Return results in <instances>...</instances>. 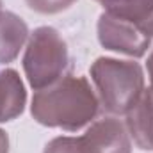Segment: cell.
<instances>
[{
    "label": "cell",
    "instance_id": "9c48e42d",
    "mask_svg": "<svg viewBox=\"0 0 153 153\" xmlns=\"http://www.w3.org/2000/svg\"><path fill=\"white\" fill-rule=\"evenodd\" d=\"M43 153H102L94 137L85 130L82 135H59L46 143Z\"/></svg>",
    "mask_w": 153,
    "mask_h": 153
},
{
    "label": "cell",
    "instance_id": "3957f363",
    "mask_svg": "<svg viewBox=\"0 0 153 153\" xmlns=\"http://www.w3.org/2000/svg\"><path fill=\"white\" fill-rule=\"evenodd\" d=\"M70 64L68 43L50 25L34 29L25 45L22 66L34 91L45 89L64 76Z\"/></svg>",
    "mask_w": 153,
    "mask_h": 153
},
{
    "label": "cell",
    "instance_id": "7c38bea8",
    "mask_svg": "<svg viewBox=\"0 0 153 153\" xmlns=\"http://www.w3.org/2000/svg\"><path fill=\"white\" fill-rule=\"evenodd\" d=\"M146 68H148V75H150V89L153 91V50L150 52V55H148Z\"/></svg>",
    "mask_w": 153,
    "mask_h": 153
},
{
    "label": "cell",
    "instance_id": "277c9868",
    "mask_svg": "<svg viewBox=\"0 0 153 153\" xmlns=\"http://www.w3.org/2000/svg\"><path fill=\"white\" fill-rule=\"evenodd\" d=\"M98 41L105 50L123 53L134 59L146 55L153 39L135 23L119 20L109 13H102L96 23Z\"/></svg>",
    "mask_w": 153,
    "mask_h": 153
},
{
    "label": "cell",
    "instance_id": "8fae6325",
    "mask_svg": "<svg viewBox=\"0 0 153 153\" xmlns=\"http://www.w3.org/2000/svg\"><path fill=\"white\" fill-rule=\"evenodd\" d=\"M0 153H9V135L0 128Z\"/></svg>",
    "mask_w": 153,
    "mask_h": 153
},
{
    "label": "cell",
    "instance_id": "ba28073f",
    "mask_svg": "<svg viewBox=\"0 0 153 153\" xmlns=\"http://www.w3.org/2000/svg\"><path fill=\"white\" fill-rule=\"evenodd\" d=\"M119 20L139 25L153 39V0H94Z\"/></svg>",
    "mask_w": 153,
    "mask_h": 153
},
{
    "label": "cell",
    "instance_id": "4fadbf2b",
    "mask_svg": "<svg viewBox=\"0 0 153 153\" xmlns=\"http://www.w3.org/2000/svg\"><path fill=\"white\" fill-rule=\"evenodd\" d=\"M0 9H2V0H0Z\"/></svg>",
    "mask_w": 153,
    "mask_h": 153
},
{
    "label": "cell",
    "instance_id": "52a82bcc",
    "mask_svg": "<svg viewBox=\"0 0 153 153\" xmlns=\"http://www.w3.org/2000/svg\"><path fill=\"white\" fill-rule=\"evenodd\" d=\"M29 34V27L22 16L0 9V64H9L20 55Z\"/></svg>",
    "mask_w": 153,
    "mask_h": 153
},
{
    "label": "cell",
    "instance_id": "8992f818",
    "mask_svg": "<svg viewBox=\"0 0 153 153\" xmlns=\"http://www.w3.org/2000/svg\"><path fill=\"white\" fill-rule=\"evenodd\" d=\"M27 91L20 73L13 68L0 70V123H9L23 114Z\"/></svg>",
    "mask_w": 153,
    "mask_h": 153
},
{
    "label": "cell",
    "instance_id": "5b68a950",
    "mask_svg": "<svg viewBox=\"0 0 153 153\" xmlns=\"http://www.w3.org/2000/svg\"><path fill=\"white\" fill-rule=\"evenodd\" d=\"M125 126L139 150L153 152V91L150 87H144L137 102L125 114Z\"/></svg>",
    "mask_w": 153,
    "mask_h": 153
},
{
    "label": "cell",
    "instance_id": "7a4b0ae2",
    "mask_svg": "<svg viewBox=\"0 0 153 153\" xmlns=\"http://www.w3.org/2000/svg\"><path fill=\"white\" fill-rule=\"evenodd\" d=\"M89 75L100 105L111 116H125L144 91V70L134 59L98 57Z\"/></svg>",
    "mask_w": 153,
    "mask_h": 153
},
{
    "label": "cell",
    "instance_id": "6da1fadb",
    "mask_svg": "<svg viewBox=\"0 0 153 153\" xmlns=\"http://www.w3.org/2000/svg\"><path fill=\"white\" fill-rule=\"evenodd\" d=\"M100 107L98 94L85 76L64 75L34 93L30 114L43 126L78 132L96 119Z\"/></svg>",
    "mask_w": 153,
    "mask_h": 153
},
{
    "label": "cell",
    "instance_id": "30bf717a",
    "mask_svg": "<svg viewBox=\"0 0 153 153\" xmlns=\"http://www.w3.org/2000/svg\"><path fill=\"white\" fill-rule=\"evenodd\" d=\"M76 0H25L29 9L39 14H59L70 9Z\"/></svg>",
    "mask_w": 153,
    "mask_h": 153
}]
</instances>
